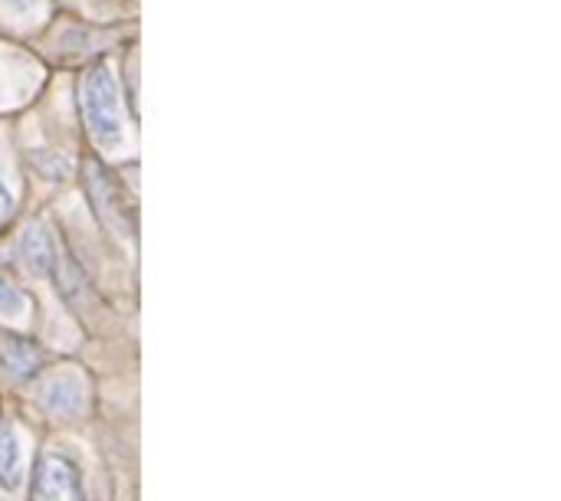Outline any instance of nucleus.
<instances>
[{
  "mask_svg": "<svg viewBox=\"0 0 561 501\" xmlns=\"http://www.w3.org/2000/svg\"><path fill=\"white\" fill-rule=\"evenodd\" d=\"M23 482V459L13 427H0V486L16 489Z\"/></svg>",
  "mask_w": 561,
  "mask_h": 501,
  "instance_id": "0eeeda50",
  "label": "nucleus"
},
{
  "mask_svg": "<svg viewBox=\"0 0 561 501\" xmlns=\"http://www.w3.org/2000/svg\"><path fill=\"white\" fill-rule=\"evenodd\" d=\"M36 397L39 404L56 413V417H79L85 410V384L76 371H66V374H53L46 377L39 387H36Z\"/></svg>",
  "mask_w": 561,
  "mask_h": 501,
  "instance_id": "20e7f679",
  "label": "nucleus"
},
{
  "mask_svg": "<svg viewBox=\"0 0 561 501\" xmlns=\"http://www.w3.org/2000/svg\"><path fill=\"white\" fill-rule=\"evenodd\" d=\"M79 108H82V121L89 138L102 148V151H122L131 141L128 131V108L122 102V85L118 75L112 72L108 62H92L82 72L79 82Z\"/></svg>",
  "mask_w": 561,
  "mask_h": 501,
  "instance_id": "f257e3e1",
  "label": "nucleus"
},
{
  "mask_svg": "<svg viewBox=\"0 0 561 501\" xmlns=\"http://www.w3.org/2000/svg\"><path fill=\"white\" fill-rule=\"evenodd\" d=\"M13 207H16V200H13V194H10V187L0 180V226L13 217Z\"/></svg>",
  "mask_w": 561,
  "mask_h": 501,
  "instance_id": "1a4fd4ad",
  "label": "nucleus"
},
{
  "mask_svg": "<svg viewBox=\"0 0 561 501\" xmlns=\"http://www.w3.org/2000/svg\"><path fill=\"white\" fill-rule=\"evenodd\" d=\"M23 308H26V302H23V295H20V289L10 282V279H3L0 276V315H23Z\"/></svg>",
  "mask_w": 561,
  "mask_h": 501,
  "instance_id": "6e6552de",
  "label": "nucleus"
},
{
  "mask_svg": "<svg viewBox=\"0 0 561 501\" xmlns=\"http://www.w3.org/2000/svg\"><path fill=\"white\" fill-rule=\"evenodd\" d=\"M30 501H82L79 473L62 453H43L33 469Z\"/></svg>",
  "mask_w": 561,
  "mask_h": 501,
  "instance_id": "f03ea898",
  "label": "nucleus"
},
{
  "mask_svg": "<svg viewBox=\"0 0 561 501\" xmlns=\"http://www.w3.org/2000/svg\"><path fill=\"white\" fill-rule=\"evenodd\" d=\"M46 354L36 341L23 338V335H10V331H0V368L3 374H10L13 381H30L39 374Z\"/></svg>",
  "mask_w": 561,
  "mask_h": 501,
  "instance_id": "39448f33",
  "label": "nucleus"
},
{
  "mask_svg": "<svg viewBox=\"0 0 561 501\" xmlns=\"http://www.w3.org/2000/svg\"><path fill=\"white\" fill-rule=\"evenodd\" d=\"M43 0H0V7L13 10V13H33Z\"/></svg>",
  "mask_w": 561,
  "mask_h": 501,
  "instance_id": "9d476101",
  "label": "nucleus"
},
{
  "mask_svg": "<svg viewBox=\"0 0 561 501\" xmlns=\"http://www.w3.org/2000/svg\"><path fill=\"white\" fill-rule=\"evenodd\" d=\"M82 180H85V197L92 200L95 213H99L112 230H131V213H128V207H125V200H122V190H118L115 177H112L102 164L89 161V164L82 167Z\"/></svg>",
  "mask_w": 561,
  "mask_h": 501,
  "instance_id": "7ed1b4c3",
  "label": "nucleus"
},
{
  "mask_svg": "<svg viewBox=\"0 0 561 501\" xmlns=\"http://www.w3.org/2000/svg\"><path fill=\"white\" fill-rule=\"evenodd\" d=\"M20 259L33 276H49L56 266V246L43 223H30L20 236Z\"/></svg>",
  "mask_w": 561,
  "mask_h": 501,
  "instance_id": "423d86ee",
  "label": "nucleus"
}]
</instances>
